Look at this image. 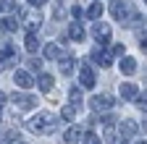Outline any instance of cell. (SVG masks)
I'll return each instance as SVG.
<instances>
[{
	"mask_svg": "<svg viewBox=\"0 0 147 144\" xmlns=\"http://www.w3.org/2000/svg\"><path fill=\"white\" fill-rule=\"evenodd\" d=\"M92 60H95V63H100L102 68H110V63H113V55H110V52L108 50H95V52H92Z\"/></svg>",
	"mask_w": 147,
	"mask_h": 144,
	"instance_id": "obj_10",
	"label": "cell"
},
{
	"mask_svg": "<svg viewBox=\"0 0 147 144\" xmlns=\"http://www.w3.org/2000/svg\"><path fill=\"white\" fill-rule=\"evenodd\" d=\"M61 55H63V47H61L58 42L45 45V58H47V60H55V58H61Z\"/></svg>",
	"mask_w": 147,
	"mask_h": 144,
	"instance_id": "obj_15",
	"label": "cell"
},
{
	"mask_svg": "<svg viewBox=\"0 0 147 144\" xmlns=\"http://www.w3.org/2000/svg\"><path fill=\"white\" fill-rule=\"evenodd\" d=\"M40 68H42V60L40 58H32L29 60V71H40Z\"/></svg>",
	"mask_w": 147,
	"mask_h": 144,
	"instance_id": "obj_29",
	"label": "cell"
},
{
	"mask_svg": "<svg viewBox=\"0 0 147 144\" xmlns=\"http://www.w3.org/2000/svg\"><path fill=\"white\" fill-rule=\"evenodd\" d=\"M34 84L40 86V92H50L53 84H55V76H53V74H40V79H37Z\"/></svg>",
	"mask_w": 147,
	"mask_h": 144,
	"instance_id": "obj_12",
	"label": "cell"
},
{
	"mask_svg": "<svg viewBox=\"0 0 147 144\" xmlns=\"http://www.w3.org/2000/svg\"><path fill=\"white\" fill-rule=\"evenodd\" d=\"M84 13H87V19H92V21H100V16L105 13V5L100 3V0H97V3H89Z\"/></svg>",
	"mask_w": 147,
	"mask_h": 144,
	"instance_id": "obj_11",
	"label": "cell"
},
{
	"mask_svg": "<svg viewBox=\"0 0 147 144\" xmlns=\"http://www.w3.org/2000/svg\"><path fill=\"white\" fill-rule=\"evenodd\" d=\"M11 66H16V52H13V47L5 45L3 50H0V71H5Z\"/></svg>",
	"mask_w": 147,
	"mask_h": 144,
	"instance_id": "obj_9",
	"label": "cell"
},
{
	"mask_svg": "<svg viewBox=\"0 0 147 144\" xmlns=\"http://www.w3.org/2000/svg\"><path fill=\"white\" fill-rule=\"evenodd\" d=\"M26 129L32 134H53L58 129V115L55 113H37L26 121Z\"/></svg>",
	"mask_w": 147,
	"mask_h": 144,
	"instance_id": "obj_1",
	"label": "cell"
},
{
	"mask_svg": "<svg viewBox=\"0 0 147 144\" xmlns=\"http://www.w3.org/2000/svg\"><path fill=\"white\" fill-rule=\"evenodd\" d=\"M82 139H84V144H100V136H97L95 131H87V134H82Z\"/></svg>",
	"mask_w": 147,
	"mask_h": 144,
	"instance_id": "obj_25",
	"label": "cell"
},
{
	"mask_svg": "<svg viewBox=\"0 0 147 144\" xmlns=\"http://www.w3.org/2000/svg\"><path fill=\"white\" fill-rule=\"evenodd\" d=\"M68 40H74V42H82V40H84V26H82L79 21L68 26Z\"/></svg>",
	"mask_w": 147,
	"mask_h": 144,
	"instance_id": "obj_16",
	"label": "cell"
},
{
	"mask_svg": "<svg viewBox=\"0 0 147 144\" xmlns=\"http://www.w3.org/2000/svg\"><path fill=\"white\" fill-rule=\"evenodd\" d=\"M0 29H3V31H16V29H18V19H16V16L3 19V21H0Z\"/></svg>",
	"mask_w": 147,
	"mask_h": 144,
	"instance_id": "obj_20",
	"label": "cell"
},
{
	"mask_svg": "<svg viewBox=\"0 0 147 144\" xmlns=\"http://www.w3.org/2000/svg\"><path fill=\"white\" fill-rule=\"evenodd\" d=\"M71 16H74V19H82V16H84V5H79V3H76V5L71 8Z\"/></svg>",
	"mask_w": 147,
	"mask_h": 144,
	"instance_id": "obj_28",
	"label": "cell"
},
{
	"mask_svg": "<svg viewBox=\"0 0 147 144\" xmlns=\"http://www.w3.org/2000/svg\"><path fill=\"white\" fill-rule=\"evenodd\" d=\"M113 144H126V139H110Z\"/></svg>",
	"mask_w": 147,
	"mask_h": 144,
	"instance_id": "obj_31",
	"label": "cell"
},
{
	"mask_svg": "<svg viewBox=\"0 0 147 144\" xmlns=\"http://www.w3.org/2000/svg\"><path fill=\"white\" fill-rule=\"evenodd\" d=\"M24 16V24H26V29H29V34H37V29H40V24H42V13H40V8H32V11H18Z\"/></svg>",
	"mask_w": 147,
	"mask_h": 144,
	"instance_id": "obj_3",
	"label": "cell"
},
{
	"mask_svg": "<svg viewBox=\"0 0 147 144\" xmlns=\"http://www.w3.org/2000/svg\"><path fill=\"white\" fill-rule=\"evenodd\" d=\"M118 131L123 134V139H131V136L137 134V123H134V121H123V123L118 126Z\"/></svg>",
	"mask_w": 147,
	"mask_h": 144,
	"instance_id": "obj_17",
	"label": "cell"
},
{
	"mask_svg": "<svg viewBox=\"0 0 147 144\" xmlns=\"http://www.w3.org/2000/svg\"><path fill=\"white\" fill-rule=\"evenodd\" d=\"M61 118H63V121H74V118H76V107H71V105H66L63 110H61Z\"/></svg>",
	"mask_w": 147,
	"mask_h": 144,
	"instance_id": "obj_23",
	"label": "cell"
},
{
	"mask_svg": "<svg viewBox=\"0 0 147 144\" xmlns=\"http://www.w3.org/2000/svg\"><path fill=\"white\" fill-rule=\"evenodd\" d=\"M13 84L21 86V89H32L34 86V76L29 74V71H16L13 74Z\"/></svg>",
	"mask_w": 147,
	"mask_h": 144,
	"instance_id": "obj_8",
	"label": "cell"
},
{
	"mask_svg": "<svg viewBox=\"0 0 147 144\" xmlns=\"http://www.w3.org/2000/svg\"><path fill=\"white\" fill-rule=\"evenodd\" d=\"M118 92H121V97H123V100H134L139 89H137L134 84H121V89H118Z\"/></svg>",
	"mask_w": 147,
	"mask_h": 144,
	"instance_id": "obj_19",
	"label": "cell"
},
{
	"mask_svg": "<svg viewBox=\"0 0 147 144\" xmlns=\"http://www.w3.org/2000/svg\"><path fill=\"white\" fill-rule=\"evenodd\" d=\"M131 13H134V5L129 3V0H113V3H110V16H113L116 21H126Z\"/></svg>",
	"mask_w": 147,
	"mask_h": 144,
	"instance_id": "obj_2",
	"label": "cell"
},
{
	"mask_svg": "<svg viewBox=\"0 0 147 144\" xmlns=\"http://www.w3.org/2000/svg\"><path fill=\"white\" fill-rule=\"evenodd\" d=\"M68 105H71V107H79V105H82V92H79V86H71V92H68Z\"/></svg>",
	"mask_w": 147,
	"mask_h": 144,
	"instance_id": "obj_21",
	"label": "cell"
},
{
	"mask_svg": "<svg viewBox=\"0 0 147 144\" xmlns=\"http://www.w3.org/2000/svg\"><path fill=\"white\" fill-rule=\"evenodd\" d=\"M13 8H18L16 0H0V13H11Z\"/></svg>",
	"mask_w": 147,
	"mask_h": 144,
	"instance_id": "obj_24",
	"label": "cell"
},
{
	"mask_svg": "<svg viewBox=\"0 0 147 144\" xmlns=\"http://www.w3.org/2000/svg\"><path fill=\"white\" fill-rule=\"evenodd\" d=\"M79 139H82V129L79 126H68V131L63 134V141L66 144H79Z\"/></svg>",
	"mask_w": 147,
	"mask_h": 144,
	"instance_id": "obj_13",
	"label": "cell"
},
{
	"mask_svg": "<svg viewBox=\"0 0 147 144\" xmlns=\"http://www.w3.org/2000/svg\"><path fill=\"white\" fill-rule=\"evenodd\" d=\"M137 144H144V139H142V141H137Z\"/></svg>",
	"mask_w": 147,
	"mask_h": 144,
	"instance_id": "obj_32",
	"label": "cell"
},
{
	"mask_svg": "<svg viewBox=\"0 0 147 144\" xmlns=\"http://www.w3.org/2000/svg\"><path fill=\"white\" fill-rule=\"evenodd\" d=\"M116 105V97L113 94H95V97H92L89 100V107H92V110H100V113H105V110H110V107H113Z\"/></svg>",
	"mask_w": 147,
	"mask_h": 144,
	"instance_id": "obj_4",
	"label": "cell"
},
{
	"mask_svg": "<svg viewBox=\"0 0 147 144\" xmlns=\"http://www.w3.org/2000/svg\"><path fill=\"white\" fill-rule=\"evenodd\" d=\"M110 34H113V29H110L108 24H100V21H95V26H92V37H95L100 45H105V42L110 40Z\"/></svg>",
	"mask_w": 147,
	"mask_h": 144,
	"instance_id": "obj_6",
	"label": "cell"
},
{
	"mask_svg": "<svg viewBox=\"0 0 147 144\" xmlns=\"http://www.w3.org/2000/svg\"><path fill=\"white\" fill-rule=\"evenodd\" d=\"M108 52H110V55H118V58H121V55H123V52H126V47H123L121 42H116V45H113V47H110Z\"/></svg>",
	"mask_w": 147,
	"mask_h": 144,
	"instance_id": "obj_26",
	"label": "cell"
},
{
	"mask_svg": "<svg viewBox=\"0 0 147 144\" xmlns=\"http://www.w3.org/2000/svg\"><path fill=\"white\" fill-rule=\"evenodd\" d=\"M79 81H82V86H84V89H95L97 76H95V71H92L89 66H82V68H79Z\"/></svg>",
	"mask_w": 147,
	"mask_h": 144,
	"instance_id": "obj_7",
	"label": "cell"
},
{
	"mask_svg": "<svg viewBox=\"0 0 147 144\" xmlns=\"http://www.w3.org/2000/svg\"><path fill=\"white\" fill-rule=\"evenodd\" d=\"M3 105H5V94L0 92V110H3Z\"/></svg>",
	"mask_w": 147,
	"mask_h": 144,
	"instance_id": "obj_30",
	"label": "cell"
},
{
	"mask_svg": "<svg viewBox=\"0 0 147 144\" xmlns=\"http://www.w3.org/2000/svg\"><path fill=\"white\" fill-rule=\"evenodd\" d=\"M121 74H126V76L137 74V60H134V58H123V60H121Z\"/></svg>",
	"mask_w": 147,
	"mask_h": 144,
	"instance_id": "obj_18",
	"label": "cell"
},
{
	"mask_svg": "<svg viewBox=\"0 0 147 144\" xmlns=\"http://www.w3.org/2000/svg\"><path fill=\"white\" fill-rule=\"evenodd\" d=\"M11 100H13V105H16V107H21V110H32V107H37V97L24 94V92H16Z\"/></svg>",
	"mask_w": 147,
	"mask_h": 144,
	"instance_id": "obj_5",
	"label": "cell"
},
{
	"mask_svg": "<svg viewBox=\"0 0 147 144\" xmlns=\"http://www.w3.org/2000/svg\"><path fill=\"white\" fill-rule=\"evenodd\" d=\"M58 71L63 76H71L74 71H76V60L74 58H61V63H58Z\"/></svg>",
	"mask_w": 147,
	"mask_h": 144,
	"instance_id": "obj_14",
	"label": "cell"
},
{
	"mask_svg": "<svg viewBox=\"0 0 147 144\" xmlns=\"http://www.w3.org/2000/svg\"><path fill=\"white\" fill-rule=\"evenodd\" d=\"M3 139H5V141H18V131H16V129H8V131L3 134Z\"/></svg>",
	"mask_w": 147,
	"mask_h": 144,
	"instance_id": "obj_27",
	"label": "cell"
},
{
	"mask_svg": "<svg viewBox=\"0 0 147 144\" xmlns=\"http://www.w3.org/2000/svg\"><path fill=\"white\" fill-rule=\"evenodd\" d=\"M24 45H26V50H29V52H37V50H40V40H37V34H26Z\"/></svg>",
	"mask_w": 147,
	"mask_h": 144,
	"instance_id": "obj_22",
	"label": "cell"
}]
</instances>
